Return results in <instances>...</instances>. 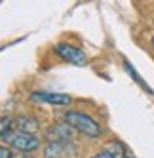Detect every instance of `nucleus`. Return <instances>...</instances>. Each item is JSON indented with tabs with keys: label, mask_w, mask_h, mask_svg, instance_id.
I'll list each match as a JSON object with an SVG mask.
<instances>
[{
	"label": "nucleus",
	"mask_w": 154,
	"mask_h": 158,
	"mask_svg": "<svg viewBox=\"0 0 154 158\" xmlns=\"http://www.w3.org/2000/svg\"><path fill=\"white\" fill-rule=\"evenodd\" d=\"M65 120H67L71 126L76 130L84 133L86 137H91V139H97L99 135H101V126L91 118L84 114V112H78V110H69L67 114H65Z\"/></svg>",
	"instance_id": "obj_1"
},
{
	"label": "nucleus",
	"mask_w": 154,
	"mask_h": 158,
	"mask_svg": "<svg viewBox=\"0 0 154 158\" xmlns=\"http://www.w3.org/2000/svg\"><path fill=\"white\" fill-rule=\"evenodd\" d=\"M4 143H8L12 149H17L21 152H32L40 147V139L34 133H27V131H10L8 135L2 137Z\"/></svg>",
	"instance_id": "obj_2"
},
{
	"label": "nucleus",
	"mask_w": 154,
	"mask_h": 158,
	"mask_svg": "<svg viewBox=\"0 0 154 158\" xmlns=\"http://www.w3.org/2000/svg\"><path fill=\"white\" fill-rule=\"evenodd\" d=\"M55 53L59 55L61 59H65V61L71 63V65H76V67H84L87 63L86 53L80 48L72 46V44H65V42L55 44Z\"/></svg>",
	"instance_id": "obj_3"
},
{
	"label": "nucleus",
	"mask_w": 154,
	"mask_h": 158,
	"mask_svg": "<svg viewBox=\"0 0 154 158\" xmlns=\"http://www.w3.org/2000/svg\"><path fill=\"white\" fill-rule=\"evenodd\" d=\"M48 141H59V143H71L74 137V128L65 120V122H57L50 126V130L46 131Z\"/></svg>",
	"instance_id": "obj_4"
},
{
	"label": "nucleus",
	"mask_w": 154,
	"mask_h": 158,
	"mask_svg": "<svg viewBox=\"0 0 154 158\" xmlns=\"http://www.w3.org/2000/svg\"><path fill=\"white\" fill-rule=\"evenodd\" d=\"M32 99L40 101V103H48V105H57V107H65L71 105V95L67 94H55V92H34Z\"/></svg>",
	"instance_id": "obj_5"
},
{
	"label": "nucleus",
	"mask_w": 154,
	"mask_h": 158,
	"mask_svg": "<svg viewBox=\"0 0 154 158\" xmlns=\"http://www.w3.org/2000/svg\"><path fill=\"white\" fill-rule=\"evenodd\" d=\"M126 156V149H124V145L120 143V141H111V143H107L101 151H99L95 156L91 158H124Z\"/></svg>",
	"instance_id": "obj_6"
},
{
	"label": "nucleus",
	"mask_w": 154,
	"mask_h": 158,
	"mask_svg": "<svg viewBox=\"0 0 154 158\" xmlns=\"http://www.w3.org/2000/svg\"><path fill=\"white\" fill-rule=\"evenodd\" d=\"M71 143H59V141H50L44 147V158H63L69 151Z\"/></svg>",
	"instance_id": "obj_7"
},
{
	"label": "nucleus",
	"mask_w": 154,
	"mask_h": 158,
	"mask_svg": "<svg viewBox=\"0 0 154 158\" xmlns=\"http://www.w3.org/2000/svg\"><path fill=\"white\" fill-rule=\"evenodd\" d=\"M15 126L19 131H27V133H36L38 131V122L32 116H21L15 120Z\"/></svg>",
	"instance_id": "obj_8"
},
{
	"label": "nucleus",
	"mask_w": 154,
	"mask_h": 158,
	"mask_svg": "<svg viewBox=\"0 0 154 158\" xmlns=\"http://www.w3.org/2000/svg\"><path fill=\"white\" fill-rule=\"evenodd\" d=\"M12 124H14V120H12V118H8V116H4V118H2V124H0V133H2V137L12 131Z\"/></svg>",
	"instance_id": "obj_9"
},
{
	"label": "nucleus",
	"mask_w": 154,
	"mask_h": 158,
	"mask_svg": "<svg viewBox=\"0 0 154 158\" xmlns=\"http://www.w3.org/2000/svg\"><path fill=\"white\" fill-rule=\"evenodd\" d=\"M0 158H14V154H12V147H6V145L0 147Z\"/></svg>",
	"instance_id": "obj_10"
},
{
	"label": "nucleus",
	"mask_w": 154,
	"mask_h": 158,
	"mask_svg": "<svg viewBox=\"0 0 154 158\" xmlns=\"http://www.w3.org/2000/svg\"><path fill=\"white\" fill-rule=\"evenodd\" d=\"M152 46H154V36H152Z\"/></svg>",
	"instance_id": "obj_11"
},
{
	"label": "nucleus",
	"mask_w": 154,
	"mask_h": 158,
	"mask_svg": "<svg viewBox=\"0 0 154 158\" xmlns=\"http://www.w3.org/2000/svg\"><path fill=\"white\" fill-rule=\"evenodd\" d=\"M124 158H129V156H124Z\"/></svg>",
	"instance_id": "obj_12"
},
{
	"label": "nucleus",
	"mask_w": 154,
	"mask_h": 158,
	"mask_svg": "<svg viewBox=\"0 0 154 158\" xmlns=\"http://www.w3.org/2000/svg\"><path fill=\"white\" fill-rule=\"evenodd\" d=\"M27 158H29V156H27Z\"/></svg>",
	"instance_id": "obj_13"
}]
</instances>
